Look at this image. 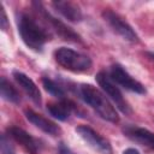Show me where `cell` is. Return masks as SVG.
I'll return each instance as SVG.
<instances>
[{"label": "cell", "instance_id": "1", "mask_svg": "<svg viewBox=\"0 0 154 154\" xmlns=\"http://www.w3.org/2000/svg\"><path fill=\"white\" fill-rule=\"evenodd\" d=\"M17 26L23 42L35 52H41L51 37L47 28L26 12H20L17 16Z\"/></svg>", "mask_w": 154, "mask_h": 154}, {"label": "cell", "instance_id": "2", "mask_svg": "<svg viewBox=\"0 0 154 154\" xmlns=\"http://www.w3.org/2000/svg\"><path fill=\"white\" fill-rule=\"evenodd\" d=\"M79 95L84 102L99 114V117L109 123L119 122V116L116 108L100 89L91 84H82L79 87Z\"/></svg>", "mask_w": 154, "mask_h": 154}, {"label": "cell", "instance_id": "3", "mask_svg": "<svg viewBox=\"0 0 154 154\" xmlns=\"http://www.w3.org/2000/svg\"><path fill=\"white\" fill-rule=\"evenodd\" d=\"M54 59L61 67L76 73L87 72L93 66V61L88 55L67 47H60L55 49Z\"/></svg>", "mask_w": 154, "mask_h": 154}, {"label": "cell", "instance_id": "4", "mask_svg": "<svg viewBox=\"0 0 154 154\" xmlns=\"http://www.w3.org/2000/svg\"><path fill=\"white\" fill-rule=\"evenodd\" d=\"M96 82L99 83V85L101 87V89L103 90L105 95L108 96V99L125 114L131 113V107L129 106V103L126 102V100L124 99L120 89L117 87V84L111 79L109 75H107L105 71H100L96 75Z\"/></svg>", "mask_w": 154, "mask_h": 154}, {"label": "cell", "instance_id": "5", "mask_svg": "<svg viewBox=\"0 0 154 154\" xmlns=\"http://www.w3.org/2000/svg\"><path fill=\"white\" fill-rule=\"evenodd\" d=\"M76 132L95 152L100 154H113V149L109 141L101 136L99 132H96L93 128L88 125H79L76 128Z\"/></svg>", "mask_w": 154, "mask_h": 154}, {"label": "cell", "instance_id": "6", "mask_svg": "<svg viewBox=\"0 0 154 154\" xmlns=\"http://www.w3.org/2000/svg\"><path fill=\"white\" fill-rule=\"evenodd\" d=\"M32 5L35 6V10L37 11V13H40L42 16V18L45 19V22L47 24L51 25V28L63 38L66 41H71V42H81V37L78 34H76L71 28H69L66 24H64L61 20H59L58 18L53 17L49 12L46 11V8L42 6L41 2H32Z\"/></svg>", "mask_w": 154, "mask_h": 154}, {"label": "cell", "instance_id": "7", "mask_svg": "<svg viewBox=\"0 0 154 154\" xmlns=\"http://www.w3.org/2000/svg\"><path fill=\"white\" fill-rule=\"evenodd\" d=\"M102 18L109 25V28L114 32H117L119 36H122L124 40H126L129 42H138V36L135 32V30L119 14H117L112 10L107 8V10L102 11Z\"/></svg>", "mask_w": 154, "mask_h": 154}, {"label": "cell", "instance_id": "8", "mask_svg": "<svg viewBox=\"0 0 154 154\" xmlns=\"http://www.w3.org/2000/svg\"><path fill=\"white\" fill-rule=\"evenodd\" d=\"M109 77L117 84L124 88L125 90L136 93V94H144L146 88L144 85L135 79L120 64H113L109 69Z\"/></svg>", "mask_w": 154, "mask_h": 154}, {"label": "cell", "instance_id": "9", "mask_svg": "<svg viewBox=\"0 0 154 154\" xmlns=\"http://www.w3.org/2000/svg\"><path fill=\"white\" fill-rule=\"evenodd\" d=\"M7 135L29 154H38L41 152L42 144L40 140L35 138L34 136L28 134L25 130L18 126H10L7 128Z\"/></svg>", "mask_w": 154, "mask_h": 154}, {"label": "cell", "instance_id": "10", "mask_svg": "<svg viewBox=\"0 0 154 154\" xmlns=\"http://www.w3.org/2000/svg\"><path fill=\"white\" fill-rule=\"evenodd\" d=\"M123 132L131 141H134L141 146L148 147L150 149H154V134L152 131H149L148 129L129 124L123 128Z\"/></svg>", "mask_w": 154, "mask_h": 154}, {"label": "cell", "instance_id": "11", "mask_svg": "<svg viewBox=\"0 0 154 154\" xmlns=\"http://www.w3.org/2000/svg\"><path fill=\"white\" fill-rule=\"evenodd\" d=\"M24 113H25L26 119L32 125H35L36 128H38L40 130H42L43 132H46L48 135H52V136H58V135L61 134V128L58 124H55L54 122L49 120L48 118L38 114L37 112L32 111L31 108H26L24 111Z\"/></svg>", "mask_w": 154, "mask_h": 154}, {"label": "cell", "instance_id": "12", "mask_svg": "<svg viewBox=\"0 0 154 154\" xmlns=\"http://www.w3.org/2000/svg\"><path fill=\"white\" fill-rule=\"evenodd\" d=\"M12 76L16 81V83L23 89V91L28 95V97L34 102L36 103L37 106L41 105L42 102V97H41V93H40V89L37 88V85L35 84V82L28 77L25 73L20 72V71H13L12 72Z\"/></svg>", "mask_w": 154, "mask_h": 154}, {"label": "cell", "instance_id": "13", "mask_svg": "<svg viewBox=\"0 0 154 154\" xmlns=\"http://www.w3.org/2000/svg\"><path fill=\"white\" fill-rule=\"evenodd\" d=\"M76 109V105L69 100V99H64V100H58L55 102H49L47 103V111L51 116H53L55 119L58 120H67L72 113V111Z\"/></svg>", "mask_w": 154, "mask_h": 154}, {"label": "cell", "instance_id": "14", "mask_svg": "<svg viewBox=\"0 0 154 154\" xmlns=\"http://www.w3.org/2000/svg\"><path fill=\"white\" fill-rule=\"evenodd\" d=\"M52 6L57 12H59L63 17H65L70 22H79L82 19V11L79 7L71 1H54Z\"/></svg>", "mask_w": 154, "mask_h": 154}, {"label": "cell", "instance_id": "15", "mask_svg": "<svg viewBox=\"0 0 154 154\" xmlns=\"http://www.w3.org/2000/svg\"><path fill=\"white\" fill-rule=\"evenodd\" d=\"M0 90H1V96L4 100H6L11 103H19L20 102V95H19L18 90L5 77H1Z\"/></svg>", "mask_w": 154, "mask_h": 154}, {"label": "cell", "instance_id": "16", "mask_svg": "<svg viewBox=\"0 0 154 154\" xmlns=\"http://www.w3.org/2000/svg\"><path fill=\"white\" fill-rule=\"evenodd\" d=\"M42 84L43 88L53 96H55L58 100H64L66 99V94H65V89L63 88V85L60 83H58L57 81H54L51 77H43L42 78Z\"/></svg>", "mask_w": 154, "mask_h": 154}, {"label": "cell", "instance_id": "17", "mask_svg": "<svg viewBox=\"0 0 154 154\" xmlns=\"http://www.w3.org/2000/svg\"><path fill=\"white\" fill-rule=\"evenodd\" d=\"M1 154H16V149L10 140V136L6 134L1 136Z\"/></svg>", "mask_w": 154, "mask_h": 154}, {"label": "cell", "instance_id": "18", "mask_svg": "<svg viewBox=\"0 0 154 154\" xmlns=\"http://www.w3.org/2000/svg\"><path fill=\"white\" fill-rule=\"evenodd\" d=\"M0 25H1V29L2 30H7V26H8V20H7V16H6V12L4 10V7L1 6V18H0Z\"/></svg>", "mask_w": 154, "mask_h": 154}, {"label": "cell", "instance_id": "19", "mask_svg": "<svg viewBox=\"0 0 154 154\" xmlns=\"http://www.w3.org/2000/svg\"><path fill=\"white\" fill-rule=\"evenodd\" d=\"M123 154H140V152L137 149H135V148H128V149H125L123 152Z\"/></svg>", "mask_w": 154, "mask_h": 154}]
</instances>
